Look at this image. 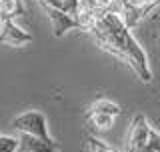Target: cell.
Instances as JSON below:
<instances>
[{
  "label": "cell",
  "mask_w": 160,
  "mask_h": 152,
  "mask_svg": "<svg viewBox=\"0 0 160 152\" xmlns=\"http://www.w3.org/2000/svg\"><path fill=\"white\" fill-rule=\"evenodd\" d=\"M124 54H126V64L140 76V80L150 82L152 72H150V66H148V56L142 50V46L136 42V38L132 36V32H128L124 36Z\"/></svg>",
  "instance_id": "1"
},
{
  "label": "cell",
  "mask_w": 160,
  "mask_h": 152,
  "mask_svg": "<svg viewBox=\"0 0 160 152\" xmlns=\"http://www.w3.org/2000/svg\"><path fill=\"white\" fill-rule=\"evenodd\" d=\"M96 2H98V4H102V6H104V8H106V6H108V4H110V0H96Z\"/></svg>",
  "instance_id": "14"
},
{
  "label": "cell",
  "mask_w": 160,
  "mask_h": 152,
  "mask_svg": "<svg viewBox=\"0 0 160 152\" xmlns=\"http://www.w3.org/2000/svg\"><path fill=\"white\" fill-rule=\"evenodd\" d=\"M20 148L18 138L14 136H2L0 134V152H16Z\"/></svg>",
  "instance_id": "10"
},
{
  "label": "cell",
  "mask_w": 160,
  "mask_h": 152,
  "mask_svg": "<svg viewBox=\"0 0 160 152\" xmlns=\"http://www.w3.org/2000/svg\"><path fill=\"white\" fill-rule=\"evenodd\" d=\"M12 126L18 130L20 134H30V136H38V138H50L48 134V120L46 116L38 110H30L16 116L12 120Z\"/></svg>",
  "instance_id": "2"
},
{
  "label": "cell",
  "mask_w": 160,
  "mask_h": 152,
  "mask_svg": "<svg viewBox=\"0 0 160 152\" xmlns=\"http://www.w3.org/2000/svg\"><path fill=\"white\" fill-rule=\"evenodd\" d=\"M88 112H96V114H106V116H112L116 118L120 114V106L110 102V100H96L92 106L88 108Z\"/></svg>",
  "instance_id": "8"
},
{
  "label": "cell",
  "mask_w": 160,
  "mask_h": 152,
  "mask_svg": "<svg viewBox=\"0 0 160 152\" xmlns=\"http://www.w3.org/2000/svg\"><path fill=\"white\" fill-rule=\"evenodd\" d=\"M24 12L20 0H0V18L2 22L6 20H16V16Z\"/></svg>",
  "instance_id": "7"
},
{
  "label": "cell",
  "mask_w": 160,
  "mask_h": 152,
  "mask_svg": "<svg viewBox=\"0 0 160 152\" xmlns=\"http://www.w3.org/2000/svg\"><path fill=\"white\" fill-rule=\"evenodd\" d=\"M88 148H90V152H116L114 148H110L108 144H104L102 140L94 138V136H88Z\"/></svg>",
  "instance_id": "12"
},
{
  "label": "cell",
  "mask_w": 160,
  "mask_h": 152,
  "mask_svg": "<svg viewBox=\"0 0 160 152\" xmlns=\"http://www.w3.org/2000/svg\"><path fill=\"white\" fill-rule=\"evenodd\" d=\"M148 146L154 152H160V134L154 128H150V132H148Z\"/></svg>",
  "instance_id": "13"
},
{
  "label": "cell",
  "mask_w": 160,
  "mask_h": 152,
  "mask_svg": "<svg viewBox=\"0 0 160 152\" xmlns=\"http://www.w3.org/2000/svg\"><path fill=\"white\" fill-rule=\"evenodd\" d=\"M44 10H46L50 22H52V34L56 38L64 36V34H66L68 30H72V28H80L78 22H76V18H72L70 14L62 12V10L52 8V6H44Z\"/></svg>",
  "instance_id": "5"
},
{
  "label": "cell",
  "mask_w": 160,
  "mask_h": 152,
  "mask_svg": "<svg viewBox=\"0 0 160 152\" xmlns=\"http://www.w3.org/2000/svg\"><path fill=\"white\" fill-rule=\"evenodd\" d=\"M86 122L96 130H110L114 124V118L112 116H106V114H96V112H86Z\"/></svg>",
  "instance_id": "9"
},
{
  "label": "cell",
  "mask_w": 160,
  "mask_h": 152,
  "mask_svg": "<svg viewBox=\"0 0 160 152\" xmlns=\"http://www.w3.org/2000/svg\"><path fill=\"white\" fill-rule=\"evenodd\" d=\"M18 142L22 152H58L52 138H38V136H30V134H20Z\"/></svg>",
  "instance_id": "6"
},
{
  "label": "cell",
  "mask_w": 160,
  "mask_h": 152,
  "mask_svg": "<svg viewBox=\"0 0 160 152\" xmlns=\"http://www.w3.org/2000/svg\"><path fill=\"white\" fill-rule=\"evenodd\" d=\"M60 10L66 12V14H70L72 18H76L78 16V10H80V0H62Z\"/></svg>",
  "instance_id": "11"
},
{
  "label": "cell",
  "mask_w": 160,
  "mask_h": 152,
  "mask_svg": "<svg viewBox=\"0 0 160 152\" xmlns=\"http://www.w3.org/2000/svg\"><path fill=\"white\" fill-rule=\"evenodd\" d=\"M32 34L20 28L14 20H6L2 24V32H0V44H8V46H24V44L32 42Z\"/></svg>",
  "instance_id": "4"
},
{
  "label": "cell",
  "mask_w": 160,
  "mask_h": 152,
  "mask_svg": "<svg viewBox=\"0 0 160 152\" xmlns=\"http://www.w3.org/2000/svg\"><path fill=\"white\" fill-rule=\"evenodd\" d=\"M148 132L150 126L142 114H138L130 124V132L126 140V152H142L148 146Z\"/></svg>",
  "instance_id": "3"
}]
</instances>
